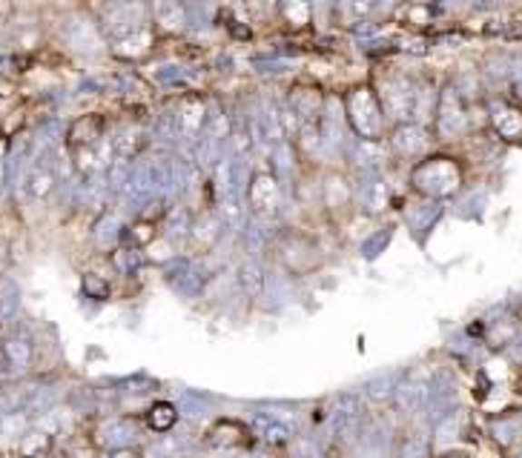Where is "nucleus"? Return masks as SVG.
Segmentation results:
<instances>
[{
    "label": "nucleus",
    "instance_id": "nucleus-14",
    "mask_svg": "<svg viewBox=\"0 0 522 458\" xmlns=\"http://www.w3.org/2000/svg\"><path fill=\"white\" fill-rule=\"evenodd\" d=\"M55 183H58V178H55V170H52V163L34 161L24 178V190L32 200H46L52 195V190H55Z\"/></svg>",
    "mask_w": 522,
    "mask_h": 458
},
{
    "label": "nucleus",
    "instance_id": "nucleus-11",
    "mask_svg": "<svg viewBox=\"0 0 522 458\" xmlns=\"http://www.w3.org/2000/svg\"><path fill=\"white\" fill-rule=\"evenodd\" d=\"M250 433H253L261 444L270 447H284L293 442V430L287 421H281L273 413H253L250 415Z\"/></svg>",
    "mask_w": 522,
    "mask_h": 458
},
{
    "label": "nucleus",
    "instance_id": "nucleus-22",
    "mask_svg": "<svg viewBox=\"0 0 522 458\" xmlns=\"http://www.w3.org/2000/svg\"><path fill=\"white\" fill-rule=\"evenodd\" d=\"M4 358H6V364L12 366L15 373H24L26 366H29V361H32V344H29V338L12 336L4 344Z\"/></svg>",
    "mask_w": 522,
    "mask_h": 458
},
{
    "label": "nucleus",
    "instance_id": "nucleus-23",
    "mask_svg": "<svg viewBox=\"0 0 522 458\" xmlns=\"http://www.w3.org/2000/svg\"><path fill=\"white\" fill-rule=\"evenodd\" d=\"M150 44H153V32L147 26V29L130 34V38L113 44V49H115V54H121V58H141V54L150 52Z\"/></svg>",
    "mask_w": 522,
    "mask_h": 458
},
{
    "label": "nucleus",
    "instance_id": "nucleus-17",
    "mask_svg": "<svg viewBox=\"0 0 522 458\" xmlns=\"http://www.w3.org/2000/svg\"><path fill=\"white\" fill-rule=\"evenodd\" d=\"M224 221H222V215L219 212H204L198 221H192V229H190V238L192 241L202 247V249H210L219 244V238L224 232Z\"/></svg>",
    "mask_w": 522,
    "mask_h": 458
},
{
    "label": "nucleus",
    "instance_id": "nucleus-33",
    "mask_svg": "<svg viewBox=\"0 0 522 458\" xmlns=\"http://www.w3.org/2000/svg\"><path fill=\"white\" fill-rule=\"evenodd\" d=\"M244 4L253 9L256 15H270V12L279 6V0H244Z\"/></svg>",
    "mask_w": 522,
    "mask_h": 458
},
{
    "label": "nucleus",
    "instance_id": "nucleus-19",
    "mask_svg": "<svg viewBox=\"0 0 522 458\" xmlns=\"http://www.w3.org/2000/svg\"><path fill=\"white\" fill-rule=\"evenodd\" d=\"M153 17H155V24H161L167 32L187 29V9L178 4V0H155Z\"/></svg>",
    "mask_w": 522,
    "mask_h": 458
},
{
    "label": "nucleus",
    "instance_id": "nucleus-30",
    "mask_svg": "<svg viewBox=\"0 0 522 458\" xmlns=\"http://www.w3.org/2000/svg\"><path fill=\"white\" fill-rule=\"evenodd\" d=\"M207 398H202L198 393H182V398H178V413L187 415V418H198V415H207Z\"/></svg>",
    "mask_w": 522,
    "mask_h": 458
},
{
    "label": "nucleus",
    "instance_id": "nucleus-16",
    "mask_svg": "<svg viewBox=\"0 0 522 458\" xmlns=\"http://www.w3.org/2000/svg\"><path fill=\"white\" fill-rule=\"evenodd\" d=\"M491 123L499 132V138L517 141L522 135V109H517L511 103H494L491 106Z\"/></svg>",
    "mask_w": 522,
    "mask_h": 458
},
{
    "label": "nucleus",
    "instance_id": "nucleus-24",
    "mask_svg": "<svg viewBox=\"0 0 522 458\" xmlns=\"http://www.w3.org/2000/svg\"><path fill=\"white\" fill-rule=\"evenodd\" d=\"M21 307V287H17L9 275H0V318H12Z\"/></svg>",
    "mask_w": 522,
    "mask_h": 458
},
{
    "label": "nucleus",
    "instance_id": "nucleus-6",
    "mask_svg": "<svg viewBox=\"0 0 522 458\" xmlns=\"http://www.w3.org/2000/svg\"><path fill=\"white\" fill-rule=\"evenodd\" d=\"M430 384H434V375L425 370H410L405 378H399L393 393V404L402 415H417L428 407V395H430Z\"/></svg>",
    "mask_w": 522,
    "mask_h": 458
},
{
    "label": "nucleus",
    "instance_id": "nucleus-8",
    "mask_svg": "<svg viewBox=\"0 0 522 458\" xmlns=\"http://www.w3.org/2000/svg\"><path fill=\"white\" fill-rule=\"evenodd\" d=\"M207 126V106L198 98H184L172 112V138L187 146H195Z\"/></svg>",
    "mask_w": 522,
    "mask_h": 458
},
{
    "label": "nucleus",
    "instance_id": "nucleus-39",
    "mask_svg": "<svg viewBox=\"0 0 522 458\" xmlns=\"http://www.w3.org/2000/svg\"><path fill=\"white\" fill-rule=\"evenodd\" d=\"M382 4H385V6H393V4H396V0H382Z\"/></svg>",
    "mask_w": 522,
    "mask_h": 458
},
{
    "label": "nucleus",
    "instance_id": "nucleus-12",
    "mask_svg": "<svg viewBox=\"0 0 522 458\" xmlns=\"http://www.w3.org/2000/svg\"><path fill=\"white\" fill-rule=\"evenodd\" d=\"M356 200L359 207L365 212H385L388 204H390V190H388V180L379 175V172H362V180H359L356 187Z\"/></svg>",
    "mask_w": 522,
    "mask_h": 458
},
{
    "label": "nucleus",
    "instance_id": "nucleus-13",
    "mask_svg": "<svg viewBox=\"0 0 522 458\" xmlns=\"http://www.w3.org/2000/svg\"><path fill=\"white\" fill-rule=\"evenodd\" d=\"M390 146L399 158H419L428 150V135L422 123H399L390 135Z\"/></svg>",
    "mask_w": 522,
    "mask_h": 458
},
{
    "label": "nucleus",
    "instance_id": "nucleus-40",
    "mask_svg": "<svg viewBox=\"0 0 522 458\" xmlns=\"http://www.w3.org/2000/svg\"><path fill=\"white\" fill-rule=\"evenodd\" d=\"M517 458H522V453H519V455H517Z\"/></svg>",
    "mask_w": 522,
    "mask_h": 458
},
{
    "label": "nucleus",
    "instance_id": "nucleus-18",
    "mask_svg": "<svg viewBox=\"0 0 522 458\" xmlns=\"http://www.w3.org/2000/svg\"><path fill=\"white\" fill-rule=\"evenodd\" d=\"M178 418H182V413H178V404H170V401H155V404L147 410V427L155 433V435H167L175 430Z\"/></svg>",
    "mask_w": 522,
    "mask_h": 458
},
{
    "label": "nucleus",
    "instance_id": "nucleus-34",
    "mask_svg": "<svg viewBox=\"0 0 522 458\" xmlns=\"http://www.w3.org/2000/svg\"><path fill=\"white\" fill-rule=\"evenodd\" d=\"M101 458H143V453H135V450H113V453H103Z\"/></svg>",
    "mask_w": 522,
    "mask_h": 458
},
{
    "label": "nucleus",
    "instance_id": "nucleus-2",
    "mask_svg": "<svg viewBox=\"0 0 522 458\" xmlns=\"http://www.w3.org/2000/svg\"><path fill=\"white\" fill-rule=\"evenodd\" d=\"M345 115L350 130L362 141H379L385 135V109L382 101L368 86L353 89L345 98Z\"/></svg>",
    "mask_w": 522,
    "mask_h": 458
},
{
    "label": "nucleus",
    "instance_id": "nucleus-27",
    "mask_svg": "<svg viewBox=\"0 0 522 458\" xmlns=\"http://www.w3.org/2000/svg\"><path fill=\"white\" fill-rule=\"evenodd\" d=\"M428 455H430V438L422 430L410 433L399 447V458H428Z\"/></svg>",
    "mask_w": 522,
    "mask_h": 458
},
{
    "label": "nucleus",
    "instance_id": "nucleus-28",
    "mask_svg": "<svg viewBox=\"0 0 522 458\" xmlns=\"http://www.w3.org/2000/svg\"><path fill=\"white\" fill-rule=\"evenodd\" d=\"M49 447H52V438L46 433H24L21 453L26 458H41V455H46Z\"/></svg>",
    "mask_w": 522,
    "mask_h": 458
},
{
    "label": "nucleus",
    "instance_id": "nucleus-5",
    "mask_svg": "<svg viewBox=\"0 0 522 458\" xmlns=\"http://www.w3.org/2000/svg\"><path fill=\"white\" fill-rule=\"evenodd\" d=\"M281 198H284V187L276 172H256L250 178V187H247V204L250 212H253L256 221H270L276 218L281 210Z\"/></svg>",
    "mask_w": 522,
    "mask_h": 458
},
{
    "label": "nucleus",
    "instance_id": "nucleus-1",
    "mask_svg": "<svg viewBox=\"0 0 522 458\" xmlns=\"http://www.w3.org/2000/svg\"><path fill=\"white\" fill-rule=\"evenodd\" d=\"M410 183H413V190L425 198H448L459 190L462 170L451 158H428L413 167Z\"/></svg>",
    "mask_w": 522,
    "mask_h": 458
},
{
    "label": "nucleus",
    "instance_id": "nucleus-31",
    "mask_svg": "<svg viewBox=\"0 0 522 458\" xmlns=\"http://www.w3.org/2000/svg\"><path fill=\"white\" fill-rule=\"evenodd\" d=\"M115 264L123 275H133L141 267V255L135 249H118L115 252Z\"/></svg>",
    "mask_w": 522,
    "mask_h": 458
},
{
    "label": "nucleus",
    "instance_id": "nucleus-15",
    "mask_svg": "<svg viewBox=\"0 0 522 458\" xmlns=\"http://www.w3.org/2000/svg\"><path fill=\"white\" fill-rule=\"evenodd\" d=\"M192 453V438L190 435H178L175 430L161 435L155 444L143 450V458H190Z\"/></svg>",
    "mask_w": 522,
    "mask_h": 458
},
{
    "label": "nucleus",
    "instance_id": "nucleus-9",
    "mask_svg": "<svg viewBox=\"0 0 522 458\" xmlns=\"http://www.w3.org/2000/svg\"><path fill=\"white\" fill-rule=\"evenodd\" d=\"M141 442V424L135 418H106L95 430V444L103 453L133 450Z\"/></svg>",
    "mask_w": 522,
    "mask_h": 458
},
{
    "label": "nucleus",
    "instance_id": "nucleus-36",
    "mask_svg": "<svg viewBox=\"0 0 522 458\" xmlns=\"http://www.w3.org/2000/svg\"><path fill=\"white\" fill-rule=\"evenodd\" d=\"M474 4H479V6H488V4H491V0H474Z\"/></svg>",
    "mask_w": 522,
    "mask_h": 458
},
{
    "label": "nucleus",
    "instance_id": "nucleus-37",
    "mask_svg": "<svg viewBox=\"0 0 522 458\" xmlns=\"http://www.w3.org/2000/svg\"><path fill=\"white\" fill-rule=\"evenodd\" d=\"M241 458H264V455H259V453H250V455H241Z\"/></svg>",
    "mask_w": 522,
    "mask_h": 458
},
{
    "label": "nucleus",
    "instance_id": "nucleus-20",
    "mask_svg": "<svg viewBox=\"0 0 522 458\" xmlns=\"http://www.w3.org/2000/svg\"><path fill=\"white\" fill-rule=\"evenodd\" d=\"M350 158L356 161V167L362 172H379L382 161H385L379 141H362V138L350 146Z\"/></svg>",
    "mask_w": 522,
    "mask_h": 458
},
{
    "label": "nucleus",
    "instance_id": "nucleus-35",
    "mask_svg": "<svg viewBox=\"0 0 522 458\" xmlns=\"http://www.w3.org/2000/svg\"><path fill=\"white\" fill-rule=\"evenodd\" d=\"M310 4H313V9H316L319 15H328V12L336 6V0H310Z\"/></svg>",
    "mask_w": 522,
    "mask_h": 458
},
{
    "label": "nucleus",
    "instance_id": "nucleus-7",
    "mask_svg": "<svg viewBox=\"0 0 522 458\" xmlns=\"http://www.w3.org/2000/svg\"><path fill=\"white\" fill-rule=\"evenodd\" d=\"M437 130L442 138L454 141L468 130V109L462 101V92L451 83L439 92V103H437Z\"/></svg>",
    "mask_w": 522,
    "mask_h": 458
},
{
    "label": "nucleus",
    "instance_id": "nucleus-26",
    "mask_svg": "<svg viewBox=\"0 0 522 458\" xmlns=\"http://www.w3.org/2000/svg\"><path fill=\"white\" fill-rule=\"evenodd\" d=\"M279 6H281L284 17L293 26H308L310 24V15H313L310 0H279Z\"/></svg>",
    "mask_w": 522,
    "mask_h": 458
},
{
    "label": "nucleus",
    "instance_id": "nucleus-29",
    "mask_svg": "<svg viewBox=\"0 0 522 458\" xmlns=\"http://www.w3.org/2000/svg\"><path fill=\"white\" fill-rule=\"evenodd\" d=\"M336 6H339V12H341L345 21L356 24V21H362V17L376 6V0H336Z\"/></svg>",
    "mask_w": 522,
    "mask_h": 458
},
{
    "label": "nucleus",
    "instance_id": "nucleus-21",
    "mask_svg": "<svg viewBox=\"0 0 522 458\" xmlns=\"http://www.w3.org/2000/svg\"><path fill=\"white\" fill-rule=\"evenodd\" d=\"M239 281H241V289L247 292L250 298H259L264 287H267V275L261 269V264L256 258H247L239 269Z\"/></svg>",
    "mask_w": 522,
    "mask_h": 458
},
{
    "label": "nucleus",
    "instance_id": "nucleus-4",
    "mask_svg": "<svg viewBox=\"0 0 522 458\" xmlns=\"http://www.w3.org/2000/svg\"><path fill=\"white\" fill-rule=\"evenodd\" d=\"M150 26V12L141 0H115V4L106 6L103 12V34L110 38V44H118L130 34L141 32Z\"/></svg>",
    "mask_w": 522,
    "mask_h": 458
},
{
    "label": "nucleus",
    "instance_id": "nucleus-3",
    "mask_svg": "<svg viewBox=\"0 0 522 458\" xmlns=\"http://www.w3.org/2000/svg\"><path fill=\"white\" fill-rule=\"evenodd\" d=\"M365 424V404L362 395L341 393L333 398V407L328 410V433L336 444H353L359 430Z\"/></svg>",
    "mask_w": 522,
    "mask_h": 458
},
{
    "label": "nucleus",
    "instance_id": "nucleus-32",
    "mask_svg": "<svg viewBox=\"0 0 522 458\" xmlns=\"http://www.w3.org/2000/svg\"><path fill=\"white\" fill-rule=\"evenodd\" d=\"M84 289L89 292V296L101 298V301L110 296V287H106V281H98L95 275H86V278H84Z\"/></svg>",
    "mask_w": 522,
    "mask_h": 458
},
{
    "label": "nucleus",
    "instance_id": "nucleus-25",
    "mask_svg": "<svg viewBox=\"0 0 522 458\" xmlns=\"http://www.w3.org/2000/svg\"><path fill=\"white\" fill-rule=\"evenodd\" d=\"M396 384H399V375H376L365 384L362 395H368L370 401H385V398H393L396 393Z\"/></svg>",
    "mask_w": 522,
    "mask_h": 458
},
{
    "label": "nucleus",
    "instance_id": "nucleus-10",
    "mask_svg": "<svg viewBox=\"0 0 522 458\" xmlns=\"http://www.w3.org/2000/svg\"><path fill=\"white\" fill-rule=\"evenodd\" d=\"M64 41L78 54H98L103 46L101 29L93 21H86V17H69L64 24Z\"/></svg>",
    "mask_w": 522,
    "mask_h": 458
},
{
    "label": "nucleus",
    "instance_id": "nucleus-38",
    "mask_svg": "<svg viewBox=\"0 0 522 458\" xmlns=\"http://www.w3.org/2000/svg\"><path fill=\"white\" fill-rule=\"evenodd\" d=\"M413 4H437V0H413Z\"/></svg>",
    "mask_w": 522,
    "mask_h": 458
}]
</instances>
